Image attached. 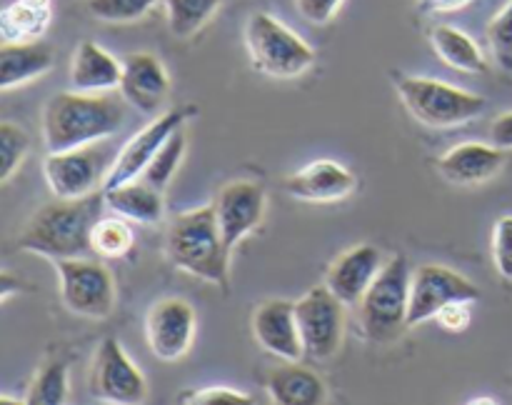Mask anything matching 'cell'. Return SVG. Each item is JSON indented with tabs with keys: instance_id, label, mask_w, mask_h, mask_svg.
<instances>
[{
	"instance_id": "d4e9b609",
	"label": "cell",
	"mask_w": 512,
	"mask_h": 405,
	"mask_svg": "<svg viewBox=\"0 0 512 405\" xmlns=\"http://www.w3.org/2000/svg\"><path fill=\"white\" fill-rule=\"evenodd\" d=\"M53 20V10L33 8L13 0L0 13V38L3 43H33L45 35Z\"/></svg>"
},
{
	"instance_id": "5bb4252c",
	"label": "cell",
	"mask_w": 512,
	"mask_h": 405,
	"mask_svg": "<svg viewBox=\"0 0 512 405\" xmlns=\"http://www.w3.org/2000/svg\"><path fill=\"white\" fill-rule=\"evenodd\" d=\"M215 218H218L220 233L230 250L248 238L255 228H260L268 208L265 188L255 180H233L218 190L213 200Z\"/></svg>"
},
{
	"instance_id": "60d3db41",
	"label": "cell",
	"mask_w": 512,
	"mask_h": 405,
	"mask_svg": "<svg viewBox=\"0 0 512 405\" xmlns=\"http://www.w3.org/2000/svg\"><path fill=\"white\" fill-rule=\"evenodd\" d=\"M468 405H500L498 400L490 398V395H480V398H473Z\"/></svg>"
},
{
	"instance_id": "f546056e",
	"label": "cell",
	"mask_w": 512,
	"mask_h": 405,
	"mask_svg": "<svg viewBox=\"0 0 512 405\" xmlns=\"http://www.w3.org/2000/svg\"><path fill=\"white\" fill-rule=\"evenodd\" d=\"M163 0H85V8L103 23H135Z\"/></svg>"
},
{
	"instance_id": "ac0fdd59",
	"label": "cell",
	"mask_w": 512,
	"mask_h": 405,
	"mask_svg": "<svg viewBox=\"0 0 512 405\" xmlns=\"http://www.w3.org/2000/svg\"><path fill=\"white\" fill-rule=\"evenodd\" d=\"M355 185L358 180L353 170L340 165L338 160L320 158L290 173L283 188L295 200H305V203H335V200L348 198Z\"/></svg>"
},
{
	"instance_id": "74e56055",
	"label": "cell",
	"mask_w": 512,
	"mask_h": 405,
	"mask_svg": "<svg viewBox=\"0 0 512 405\" xmlns=\"http://www.w3.org/2000/svg\"><path fill=\"white\" fill-rule=\"evenodd\" d=\"M475 0H418V8L423 13H458V10H465Z\"/></svg>"
},
{
	"instance_id": "f1b7e54d",
	"label": "cell",
	"mask_w": 512,
	"mask_h": 405,
	"mask_svg": "<svg viewBox=\"0 0 512 405\" xmlns=\"http://www.w3.org/2000/svg\"><path fill=\"white\" fill-rule=\"evenodd\" d=\"M185 150H188V135H185V128H180L178 133L170 135L168 143L158 150V155L150 160L148 168L143 170L140 178L163 193V190L170 185V180L175 178V173H178L180 163H183L185 158Z\"/></svg>"
},
{
	"instance_id": "e0dca14e",
	"label": "cell",
	"mask_w": 512,
	"mask_h": 405,
	"mask_svg": "<svg viewBox=\"0 0 512 405\" xmlns=\"http://www.w3.org/2000/svg\"><path fill=\"white\" fill-rule=\"evenodd\" d=\"M383 265V250L370 243L353 245V248H348L333 260L328 275H325V285L345 305H358L363 295L368 293L370 285H373V280L378 278Z\"/></svg>"
},
{
	"instance_id": "484cf974",
	"label": "cell",
	"mask_w": 512,
	"mask_h": 405,
	"mask_svg": "<svg viewBox=\"0 0 512 405\" xmlns=\"http://www.w3.org/2000/svg\"><path fill=\"white\" fill-rule=\"evenodd\" d=\"M223 0H163L168 28L175 38H193L210 23Z\"/></svg>"
},
{
	"instance_id": "d590c367",
	"label": "cell",
	"mask_w": 512,
	"mask_h": 405,
	"mask_svg": "<svg viewBox=\"0 0 512 405\" xmlns=\"http://www.w3.org/2000/svg\"><path fill=\"white\" fill-rule=\"evenodd\" d=\"M343 3L345 0H295V10H298L300 18L308 20V23L325 25L338 15Z\"/></svg>"
},
{
	"instance_id": "3957f363",
	"label": "cell",
	"mask_w": 512,
	"mask_h": 405,
	"mask_svg": "<svg viewBox=\"0 0 512 405\" xmlns=\"http://www.w3.org/2000/svg\"><path fill=\"white\" fill-rule=\"evenodd\" d=\"M230 253L233 250L225 245L213 203L175 215L165 230V255L170 263L223 290L230 283Z\"/></svg>"
},
{
	"instance_id": "d6a6232c",
	"label": "cell",
	"mask_w": 512,
	"mask_h": 405,
	"mask_svg": "<svg viewBox=\"0 0 512 405\" xmlns=\"http://www.w3.org/2000/svg\"><path fill=\"white\" fill-rule=\"evenodd\" d=\"M183 405H258L250 393L225 388V385H210V388L190 390L183 398Z\"/></svg>"
},
{
	"instance_id": "83f0119b",
	"label": "cell",
	"mask_w": 512,
	"mask_h": 405,
	"mask_svg": "<svg viewBox=\"0 0 512 405\" xmlns=\"http://www.w3.org/2000/svg\"><path fill=\"white\" fill-rule=\"evenodd\" d=\"M90 245H93V255L105 260H118L133 250L135 235L128 220L120 215H108L95 223L93 235H90Z\"/></svg>"
},
{
	"instance_id": "d6986e66",
	"label": "cell",
	"mask_w": 512,
	"mask_h": 405,
	"mask_svg": "<svg viewBox=\"0 0 512 405\" xmlns=\"http://www.w3.org/2000/svg\"><path fill=\"white\" fill-rule=\"evenodd\" d=\"M505 168V150L493 143H460L438 160V170L453 185H480Z\"/></svg>"
},
{
	"instance_id": "8fae6325",
	"label": "cell",
	"mask_w": 512,
	"mask_h": 405,
	"mask_svg": "<svg viewBox=\"0 0 512 405\" xmlns=\"http://www.w3.org/2000/svg\"><path fill=\"white\" fill-rule=\"evenodd\" d=\"M458 300H470L478 303L480 288L460 275L458 270L448 265L428 263L413 273L410 283V308H408V328L433 320L445 305L458 303Z\"/></svg>"
},
{
	"instance_id": "4fadbf2b",
	"label": "cell",
	"mask_w": 512,
	"mask_h": 405,
	"mask_svg": "<svg viewBox=\"0 0 512 405\" xmlns=\"http://www.w3.org/2000/svg\"><path fill=\"white\" fill-rule=\"evenodd\" d=\"M195 330V308L185 298H160L145 315V340L150 353L163 363H175L188 355Z\"/></svg>"
},
{
	"instance_id": "44dd1931",
	"label": "cell",
	"mask_w": 512,
	"mask_h": 405,
	"mask_svg": "<svg viewBox=\"0 0 512 405\" xmlns=\"http://www.w3.org/2000/svg\"><path fill=\"white\" fill-rule=\"evenodd\" d=\"M273 405H325L328 388L313 368L300 363L278 365L265 380Z\"/></svg>"
},
{
	"instance_id": "9c48e42d",
	"label": "cell",
	"mask_w": 512,
	"mask_h": 405,
	"mask_svg": "<svg viewBox=\"0 0 512 405\" xmlns=\"http://www.w3.org/2000/svg\"><path fill=\"white\" fill-rule=\"evenodd\" d=\"M300 338L305 358L325 363L335 358L345 338V303L330 293L328 285H315L300 300H295Z\"/></svg>"
},
{
	"instance_id": "836d02e7",
	"label": "cell",
	"mask_w": 512,
	"mask_h": 405,
	"mask_svg": "<svg viewBox=\"0 0 512 405\" xmlns=\"http://www.w3.org/2000/svg\"><path fill=\"white\" fill-rule=\"evenodd\" d=\"M493 263L500 278L512 283V215H503L493 228Z\"/></svg>"
},
{
	"instance_id": "603a6c76",
	"label": "cell",
	"mask_w": 512,
	"mask_h": 405,
	"mask_svg": "<svg viewBox=\"0 0 512 405\" xmlns=\"http://www.w3.org/2000/svg\"><path fill=\"white\" fill-rule=\"evenodd\" d=\"M55 65V53L43 40L33 43H3L0 45V88L13 90L18 85L43 78Z\"/></svg>"
},
{
	"instance_id": "ba28073f",
	"label": "cell",
	"mask_w": 512,
	"mask_h": 405,
	"mask_svg": "<svg viewBox=\"0 0 512 405\" xmlns=\"http://www.w3.org/2000/svg\"><path fill=\"white\" fill-rule=\"evenodd\" d=\"M55 270L60 300L70 313L90 320H103L113 313L118 290L108 265L95 258H70L55 260Z\"/></svg>"
},
{
	"instance_id": "cb8c5ba5",
	"label": "cell",
	"mask_w": 512,
	"mask_h": 405,
	"mask_svg": "<svg viewBox=\"0 0 512 405\" xmlns=\"http://www.w3.org/2000/svg\"><path fill=\"white\" fill-rule=\"evenodd\" d=\"M430 45H433L435 55L453 70L470 75L488 73V60H485L480 45L455 25H435L430 30Z\"/></svg>"
},
{
	"instance_id": "1f68e13d",
	"label": "cell",
	"mask_w": 512,
	"mask_h": 405,
	"mask_svg": "<svg viewBox=\"0 0 512 405\" xmlns=\"http://www.w3.org/2000/svg\"><path fill=\"white\" fill-rule=\"evenodd\" d=\"M485 35H488V45L495 63L503 70H508V73H512V0H508V3L493 15V20H490L488 28H485Z\"/></svg>"
},
{
	"instance_id": "8992f818",
	"label": "cell",
	"mask_w": 512,
	"mask_h": 405,
	"mask_svg": "<svg viewBox=\"0 0 512 405\" xmlns=\"http://www.w3.org/2000/svg\"><path fill=\"white\" fill-rule=\"evenodd\" d=\"M410 263L405 255L385 260L383 270L360 300V325L373 343H390L408 328Z\"/></svg>"
},
{
	"instance_id": "2e32d148",
	"label": "cell",
	"mask_w": 512,
	"mask_h": 405,
	"mask_svg": "<svg viewBox=\"0 0 512 405\" xmlns=\"http://www.w3.org/2000/svg\"><path fill=\"white\" fill-rule=\"evenodd\" d=\"M120 95L125 103L145 115L160 113L170 95V75L163 60L153 53H130L123 60V78H120Z\"/></svg>"
},
{
	"instance_id": "4316f807",
	"label": "cell",
	"mask_w": 512,
	"mask_h": 405,
	"mask_svg": "<svg viewBox=\"0 0 512 405\" xmlns=\"http://www.w3.org/2000/svg\"><path fill=\"white\" fill-rule=\"evenodd\" d=\"M70 375L65 360H48L30 380L25 405H65L68 403Z\"/></svg>"
},
{
	"instance_id": "7402d4cb",
	"label": "cell",
	"mask_w": 512,
	"mask_h": 405,
	"mask_svg": "<svg viewBox=\"0 0 512 405\" xmlns=\"http://www.w3.org/2000/svg\"><path fill=\"white\" fill-rule=\"evenodd\" d=\"M103 200L105 210L130 220V223L155 225L160 223V218H163L165 213L163 193H160L158 188H153L150 183H145L143 178L128 180V183L113 185V188H105Z\"/></svg>"
},
{
	"instance_id": "30bf717a",
	"label": "cell",
	"mask_w": 512,
	"mask_h": 405,
	"mask_svg": "<svg viewBox=\"0 0 512 405\" xmlns=\"http://www.w3.org/2000/svg\"><path fill=\"white\" fill-rule=\"evenodd\" d=\"M88 390L105 405H143L148 398V380L118 340L105 338L93 355Z\"/></svg>"
},
{
	"instance_id": "ffe728a7",
	"label": "cell",
	"mask_w": 512,
	"mask_h": 405,
	"mask_svg": "<svg viewBox=\"0 0 512 405\" xmlns=\"http://www.w3.org/2000/svg\"><path fill=\"white\" fill-rule=\"evenodd\" d=\"M123 63H118L113 53L93 40H83L75 48L70 63V88L78 93H110L120 88Z\"/></svg>"
},
{
	"instance_id": "e575fe53",
	"label": "cell",
	"mask_w": 512,
	"mask_h": 405,
	"mask_svg": "<svg viewBox=\"0 0 512 405\" xmlns=\"http://www.w3.org/2000/svg\"><path fill=\"white\" fill-rule=\"evenodd\" d=\"M473 305L470 300H458V303H450L435 315L440 328H445L448 333H463L468 330V325L473 323Z\"/></svg>"
},
{
	"instance_id": "52a82bcc",
	"label": "cell",
	"mask_w": 512,
	"mask_h": 405,
	"mask_svg": "<svg viewBox=\"0 0 512 405\" xmlns=\"http://www.w3.org/2000/svg\"><path fill=\"white\" fill-rule=\"evenodd\" d=\"M118 153L120 150H115L108 140L48 153V158L43 160L45 183L55 198H88L105 188Z\"/></svg>"
},
{
	"instance_id": "b9f144b4",
	"label": "cell",
	"mask_w": 512,
	"mask_h": 405,
	"mask_svg": "<svg viewBox=\"0 0 512 405\" xmlns=\"http://www.w3.org/2000/svg\"><path fill=\"white\" fill-rule=\"evenodd\" d=\"M0 405H25V398L20 400L13 398V395H3V398H0Z\"/></svg>"
},
{
	"instance_id": "277c9868",
	"label": "cell",
	"mask_w": 512,
	"mask_h": 405,
	"mask_svg": "<svg viewBox=\"0 0 512 405\" xmlns=\"http://www.w3.org/2000/svg\"><path fill=\"white\" fill-rule=\"evenodd\" d=\"M243 43L253 70L268 75V78H298L315 65L313 45L305 43L283 20L265 10L248 15L243 28Z\"/></svg>"
},
{
	"instance_id": "7c38bea8",
	"label": "cell",
	"mask_w": 512,
	"mask_h": 405,
	"mask_svg": "<svg viewBox=\"0 0 512 405\" xmlns=\"http://www.w3.org/2000/svg\"><path fill=\"white\" fill-rule=\"evenodd\" d=\"M195 113H198L195 105H178V108H170L165 110V113L155 115L143 130H138V133L120 148L118 160H115L113 170H110L105 188H113V185L140 178L143 170L148 168L150 160H153L155 155H158V150L168 143L170 135L178 133L180 128H185V123H188Z\"/></svg>"
},
{
	"instance_id": "f35d334b",
	"label": "cell",
	"mask_w": 512,
	"mask_h": 405,
	"mask_svg": "<svg viewBox=\"0 0 512 405\" xmlns=\"http://www.w3.org/2000/svg\"><path fill=\"white\" fill-rule=\"evenodd\" d=\"M20 290H23V283H20L13 273L5 270V273L0 275V300L5 303V300H10L15 293H20Z\"/></svg>"
},
{
	"instance_id": "ab89813d",
	"label": "cell",
	"mask_w": 512,
	"mask_h": 405,
	"mask_svg": "<svg viewBox=\"0 0 512 405\" xmlns=\"http://www.w3.org/2000/svg\"><path fill=\"white\" fill-rule=\"evenodd\" d=\"M25 5H33V8H43V10H53V0H20Z\"/></svg>"
},
{
	"instance_id": "9a60e30c",
	"label": "cell",
	"mask_w": 512,
	"mask_h": 405,
	"mask_svg": "<svg viewBox=\"0 0 512 405\" xmlns=\"http://www.w3.org/2000/svg\"><path fill=\"white\" fill-rule=\"evenodd\" d=\"M253 335L260 348L283 363H300L305 358L295 300L273 298L260 303L253 313Z\"/></svg>"
},
{
	"instance_id": "5b68a950",
	"label": "cell",
	"mask_w": 512,
	"mask_h": 405,
	"mask_svg": "<svg viewBox=\"0 0 512 405\" xmlns=\"http://www.w3.org/2000/svg\"><path fill=\"white\" fill-rule=\"evenodd\" d=\"M395 90L410 115L428 128H458L488 108L483 95L428 75H395Z\"/></svg>"
},
{
	"instance_id": "7a4b0ae2",
	"label": "cell",
	"mask_w": 512,
	"mask_h": 405,
	"mask_svg": "<svg viewBox=\"0 0 512 405\" xmlns=\"http://www.w3.org/2000/svg\"><path fill=\"white\" fill-rule=\"evenodd\" d=\"M123 120L125 108L115 95L63 90L48 98L40 128L48 153H60L108 140L118 133Z\"/></svg>"
},
{
	"instance_id": "4dcf8cb0",
	"label": "cell",
	"mask_w": 512,
	"mask_h": 405,
	"mask_svg": "<svg viewBox=\"0 0 512 405\" xmlns=\"http://www.w3.org/2000/svg\"><path fill=\"white\" fill-rule=\"evenodd\" d=\"M30 150V138L20 125L3 120L0 123V180H10L23 165Z\"/></svg>"
},
{
	"instance_id": "8d00e7d4",
	"label": "cell",
	"mask_w": 512,
	"mask_h": 405,
	"mask_svg": "<svg viewBox=\"0 0 512 405\" xmlns=\"http://www.w3.org/2000/svg\"><path fill=\"white\" fill-rule=\"evenodd\" d=\"M490 143L500 150H512V110L493 120V125H490Z\"/></svg>"
},
{
	"instance_id": "6da1fadb",
	"label": "cell",
	"mask_w": 512,
	"mask_h": 405,
	"mask_svg": "<svg viewBox=\"0 0 512 405\" xmlns=\"http://www.w3.org/2000/svg\"><path fill=\"white\" fill-rule=\"evenodd\" d=\"M103 208V190L88 198H55L53 203H45L30 215L25 228L20 230L18 248L50 260L88 258L93 253L90 235L95 223L103 218Z\"/></svg>"
}]
</instances>
